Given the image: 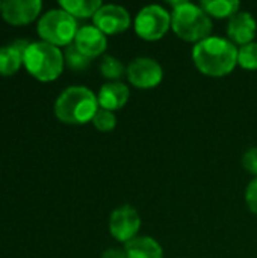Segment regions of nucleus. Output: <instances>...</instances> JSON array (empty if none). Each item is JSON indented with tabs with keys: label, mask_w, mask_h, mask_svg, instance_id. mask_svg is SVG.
I'll return each instance as SVG.
<instances>
[{
	"label": "nucleus",
	"mask_w": 257,
	"mask_h": 258,
	"mask_svg": "<svg viewBox=\"0 0 257 258\" xmlns=\"http://www.w3.org/2000/svg\"><path fill=\"white\" fill-rule=\"evenodd\" d=\"M100 73L109 80H118L124 74H127V68L115 56H105L100 62Z\"/></svg>",
	"instance_id": "18"
},
{
	"label": "nucleus",
	"mask_w": 257,
	"mask_h": 258,
	"mask_svg": "<svg viewBox=\"0 0 257 258\" xmlns=\"http://www.w3.org/2000/svg\"><path fill=\"white\" fill-rule=\"evenodd\" d=\"M64 60L65 63L73 70V71H83L89 67L91 63V57L85 56L74 44H70L67 48H65V53H64Z\"/></svg>",
	"instance_id": "19"
},
{
	"label": "nucleus",
	"mask_w": 257,
	"mask_h": 258,
	"mask_svg": "<svg viewBox=\"0 0 257 258\" xmlns=\"http://www.w3.org/2000/svg\"><path fill=\"white\" fill-rule=\"evenodd\" d=\"M73 44L85 56L94 59L106 50L108 39H106V35L95 26H83L77 30V35Z\"/></svg>",
	"instance_id": "11"
},
{
	"label": "nucleus",
	"mask_w": 257,
	"mask_h": 258,
	"mask_svg": "<svg viewBox=\"0 0 257 258\" xmlns=\"http://www.w3.org/2000/svg\"><path fill=\"white\" fill-rule=\"evenodd\" d=\"M129 82L139 89L156 88L164 79L162 65L153 57H136L127 65Z\"/></svg>",
	"instance_id": "7"
},
{
	"label": "nucleus",
	"mask_w": 257,
	"mask_h": 258,
	"mask_svg": "<svg viewBox=\"0 0 257 258\" xmlns=\"http://www.w3.org/2000/svg\"><path fill=\"white\" fill-rule=\"evenodd\" d=\"M98 110L97 95L85 86H70L55 103V115L65 124H86Z\"/></svg>",
	"instance_id": "3"
},
{
	"label": "nucleus",
	"mask_w": 257,
	"mask_h": 258,
	"mask_svg": "<svg viewBox=\"0 0 257 258\" xmlns=\"http://www.w3.org/2000/svg\"><path fill=\"white\" fill-rule=\"evenodd\" d=\"M141 228L139 213L130 206H121L111 213L109 218V233L118 242L124 245L133 240Z\"/></svg>",
	"instance_id": "8"
},
{
	"label": "nucleus",
	"mask_w": 257,
	"mask_h": 258,
	"mask_svg": "<svg viewBox=\"0 0 257 258\" xmlns=\"http://www.w3.org/2000/svg\"><path fill=\"white\" fill-rule=\"evenodd\" d=\"M77 21L73 15H70L64 9H50L45 12L38 21V33L52 45H65L74 42L77 35Z\"/></svg>",
	"instance_id": "5"
},
{
	"label": "nucleus",
	"mask_w": 257,
	"mask_h": 258,
	"mask_svg": "<svg viewBox=\"0 0 257 258\" xmlns=\"http://www.w3.org/2000/svg\"><path fill=\"white\" fill-rule=\"evenodd\" d=\"M170 5L173 6L171 27L179 38L198 44L211 36L212 20L200 5H194L186 0H170Z\"/></svg>",
	"instance_id": "2"
},
{
	"label": "nucleus",
	"mask_w": 257,
	"mask_h": 258,
	"mask_svg": "<svg viewBox=\"0 0 257 258\" xmlns=\"http://www.w3.org/2000/svg\"><path fill=\"white\" fill-rule=\"evenodd\" d=\"M127 258H164L162 246L158 240L147 236H136L124 246Z\"/></svg>",
	"instance_id": "14"
},
{
	"label": "nucleus",
	"mask_w": 257,
	"mask_h": 258,
	"mask_svg": "<svg viewBox=\"0 0 257 258\" xmlns=\"http://www.w3.org/2000/svg\"><path fill=\"white\" fill-rule=\"evenodd\" d=\"M92 124L100 132H112L117 125V116L114 112L98 107V110L92 118Z\"/></svg>",
	"instance_id": "21"
},
{
	"label": "nucleus",
	"mask_w": 257,
	"mask_h": 258,
	"mask_svg": "<svg viewBox=\"0 0 257 258\" xmlns=\"http://www.w3.org/2000/svg\"><path fill=\"white\" fill-rule=\"evenodd\" d=\"M39 0H8L2 5L3 18L12 26H23L33 21L41 12Z\"/></svg>",
	"instance_id": "10"
},
{
	"label": "nucleus",
	"mask_w": 257,
	"mask_h": 258,
	"mask_svg": "<svg viewBox=\"0 0 257 258\" xmlns=\"http://www.w3.org/2000/svg\"><path fill=\"white\" fill-rule=\"evenodd\" d=\"M101 258H127V255H126V251H124V249L109 248V249H106V251L101 254Z\"/></svg>",
	"instance_id": "24"
},
{
	"label": "nucleus",
	"mask_w": 257,
	"mask_h": 258,
	"mask_svg": "<svg viewBox=\"0 0 257 258\" xmlns=\"http://www.w3.org/2000/svg\"><path fill=\"white\" fill-rule=\"evenodd\" d=\"M170 27L171 14L159 5L144 6L135 18V32L145 41L161 39L170 30Z\"/></svg>",
	"instance_id": "6"
},
{
	"label": "nucleus",
	"mask_w": 257,
	"mask_h": 258,
	"mask_svg": "<svg viewBox=\"0 0 257 258\" xmlns=\"http://www.w3.org/2000/svg\"><path fill=\"white\" fill-rule=\"evenodd\" d=\"M192 60L204 76L223 77L230 74L238 65V48L230 39L209 36L194 45Z\"/></svg>",
	"instance_id": "1"
},
{
	"label": "nucleus",
	"mask_w": 257,
	"mask_h": 258,
	"mask_svg": "<svg viewBox=\"0 0 257 258\" xmlns=\"http://www.w3.org/2000/svg\"><path fill=\"white\" fill-rule=\"evenodd\" d=\"M200 6L209 17L212 15L217 18H232L239 12L241 3L238 0H203Z\"/></svg>",
	"instance_id": "16"
},
{
	"label": "nucleus",
	"mask_w": 257,
	"mask_h": 258,
	"mask_svg": "<svg viewBox=\"0 0 257 258\" xmlns=\"http://www.w3.org/2000/svg\"><path fill=\"white\" fill-rule=\"evenodd\" d=\"M129 97H130V91L124 83L121 82L105 83L100 88L98 95H97L98 107L111 110V112L118 110L126 106V103L129 101Z\"/></svg>",
	"instance_id": "13"
},
{
	"label": "nucleus",
	"mask_w": 257,
	"mask_h": 258,
	"mask_svg": "<svg viewBox=\"0 0 257 258\" xmlns=\"http://www.w3.org/2000/svg\"><path fill=\"white\" fill-rule=\"evenodd\" d=\"M2 5H3V3H2V2H0V12H2Z\"/></svg>",
	"instance_id": "25"
},
{
	"label": "nucleus",
	"mask_w": 257,
	"mask_h": 258,
	"mask_svg": "<svg viewBox=\"0 0 257 258\" xmlns=\"http://www.w3.org/2000/svg\"><path fill=\"white\" fill-rule=\"evenodd\" d=\"M238 65L244 70H257V42L238 48Z\"/></svg>",
	"instance_id": "20"
},
{
	"label": "nucleus",
	"mask_w": 257,
	"mask_h": 258,
	"mask_svg": "<svg viewBox=\"0 0 257 258\" xmlns=\"http://www.w3.org/2000/svg\"><path fill=\"white\" fill-rule=\"evenodd\" d=\"M242 166L257 177V147L247 150L242 156Z\"/></svg>",
	"instance_id": "22"
},
{
	"label": "nucleus",
	"mask_w": 257,
	"mask_h": 258,
	"mask_svg": "<svg viewBox=\"0 0 257 258\" xmlns=\"http://www.w3.org/2000/svg\"><path fill=\"white\" fill-rule=\"evenodd\" d=\"M245 201H247V206L248 209L257 215V177L247 186V190H245Z\"/></svg>",
	"instance_id": "23"
},
{
	"label": "nucleus",
	"mask_w": 257,
	"mask_h": 258,
	"mask_svg": "<svg viewBox=\"0 0 257 258\" xmlns=\"http://www.w3.org/2000/svg\"><path fill=\"white\" fill-rule=\"evenodd\" d=\"M257 23L254 17L250 12H238L235 14L227 24V35L230 38V41L247 45L250 42H253V38L256 35Z\"/></svg>",
	"instance_id": "12"
},
{
	"label": "nucleus",
	"mask_w": 257,
	"mask_h": 258,
	"mask_svg": "<svg viewBox=\"0 0 257 258\" xmlns=\"http://www.w3.org/2000/svg\"><path fill=\"white\" fill-rule=\"evenodd\" d=\"M94 26L105 35H117L129 29L130 15L126 8L118 5H103L92 17Z\"/></svg>",
	"instance_id": "9"
},
{
	"label": "nucleus",
	"mask_w": 257,
	"mask_h": 258,
	"mask_svg": "<svg viewBox=\"0 0 257 258\" xmlns=\"http://www.w3.org/2000/svg\"><path fill=\"white\" fill-rule=\"evenodd\" d=\"M23 63L26 70L41 82H52L58 79L64 70L62 51L48 42H30L23 54Z\"/></svg>",
	"instance_id": "4"
},
{
	"label": "nucleus",
	"mask_w": 257,
	"mask_h": 258,
	"mask_svg": "<svg viewBox=\"0 0 257 258\" xmlns=\"http://www.w3.org/2000/svg\"><path fill=\"white\" fill-rule=\"evenodd\" d=\"M23 63V54L11 44L0 47V76L15 74Z\"/></svg>",
	"instance_id": "17"
},
{
	"label": "nucleus",
	"mask_w": 257,
	"mask_h": 258,
	"mask_svg": "<svg viewBox=\"0 0 257 258\" xmlns=\"http://www.w3.org/2000/svg\"><path fill=\"white\" fill-rule=\"evenodd\" d=\"M61 9L67 11L74 18L94 17L97 11L103 6L100 0H62L59 2Z\"/></svg>",
	"instance_id": "15"
}]
</instances>
